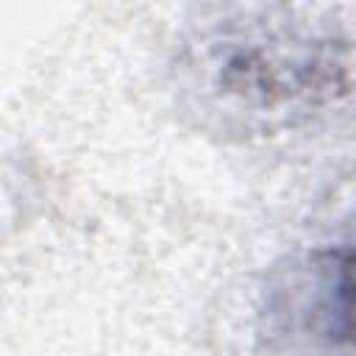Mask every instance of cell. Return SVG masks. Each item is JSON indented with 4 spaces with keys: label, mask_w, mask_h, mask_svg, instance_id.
Here are the masks:
<instances>
[{
    "label": "cell",
    "mask_w": 356,
    "mask_h": 356,
    "mask_svg": "<svg viewBox=\"0 0 356 356\" xmlns=\"http://www.w3.org/2000/svg\"><path fill=\"white\" fill-rule=\"evenodd\" d=\"M181 111L234 145H309L356 131V6H225L172 53Z\"/></svg>",
    "instance_id": "obj_1"
},
{
    "label": "cell",
    "mask_w": 356,
    "mask_h": 356,
    "mask_svg": "<svg viewBox=\"0 0 356 356\" xmlns=\"http://www.w3.org/2000/svg\"><path fill=\"white\" fill-rule=\"evenodd\" d=\"M259 334L289 356H356V228L278 261L259 295Z\"/></svg>",
    "instance_id": "obj_2"
}]
</instances>
